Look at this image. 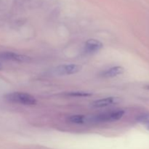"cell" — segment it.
<instances>
[{
	"label": "cell",
	"instance_id": "obj_1",
	"mask_svg": "<svg viewBox=\"0 0 149 149\" xmlns=\"http://www.w3.org/2000/svg\"><path fill=\"white\" fill-rule=\"evenodd\" d=\"M4 97L10 103H19L26 106H33L37 103V100L33 95L22 92H13L8 93Z\"/></svg>",
	"mask_w": 149,
	"mask_h": 149
},
{
	"label": "cell",
	"instance_id": "obj_2",
	"mask_svg": "<svg viewBox=\"0 0 149 149\" xmlns=\"http://www.w3.org/2000/svg\"><path fill=\"white\" fill-rule=\"evenodd\" d=\"M124 114H125V111L123 110L113 111L95 115L92 116L89 119L95 122H113L122 119Z\"/></svg>",
	"mask_w": 149,
	"mask_h": 149
},
{
	"label": "cell",
	"instance_id": "obj_3",
	"mask_svg": "<svg viewBox=\"0 0 149 149\" xmlns=\"http://www.w3.org/2000/svg\"><path fill=\"white\" fill-rule=\"evenodd\" d=\"M81 70V66L77 64H64L57 66L54 70L55 74L59 76L71 75L77 74Z\"/></svg>",
	"mask_w": 149,
	"mask_h": 149
},
{
	"label": "cell",
	"instance_id": "obj_4",
	"mask_svg": "<svg viewBox=\"0 0 149 149\" xmlns=\"http://www.w3.org/2000/svg\"><path fill=\"white\" fill-rule=\"evenodd\" d=\"M0 59L15 62H29L31 58L26 55H20L13 52H0Z\"/></svg>",
	"mask_w": 149,
	"mask_h": 149
},
{
	"label": "cell",
	"instance_id": "obj_5",
	"mask_svg": "<svg viewBox=\"0 0 149 149\" xmlns=\"http://www.w3.org/2000/svg\"><path fill=\"white\" fill-rule=\"evenodd\" d=\"M103 45L101 42L97 39H90L85 42L84 51L86 53L94 54L99 52L103 48Z\"/></svg>",
	"mask_w": 149,
	"mask_h": 149
},
{
	"label": "cell",
	"instance_id": "obj_6",
	"mask_svg": "<svg viewBox=\"0 0 149 149\" xmlns=\"http://www.w3.org/2000/svg\"><path fill=\"white\" fill-rule=\"evenodd\" d=\"M120 101L118 97H109L106 98L100 99V100H95L92 103V106L95 108H103L107 106H111V105L117 104Z\"/></svg>",
	"mask_w": 149,
	"mask_h": 149
},
{
	"label": "cell",
	"instance_id": "obj_7",
	"mask_svg": "<svg viewBox=\"0 0 149 149\" xmlns=\"http://www.w3.org/2000/svg\"><path fill=\"white\" fill-rule=\"evenodd\" d=\"M125 72V68L122 66H114L112 68L106 69L103 71L100 74L101 77H106V78H111V77H117V76L121 75Z\"/></svg>",
	"mask_w": 149,
	"mask_h": 149
},
{
	"label": "cell",
	"instance_id": "obj_8",
	"mask_svg": "<svg viewBox=\"0 0 149 149\" xmlns=\"http://www.w3.org/2000/svg\"><path fill=\"white\" fill-rule=\"evenodd\" d=\"M87 117L84 115H72L68 118V121L73 124H84L87 122Z\"/></svg>",
	"mask_w": 149,
	"mask_h": 149
},
{
	"label": "cell",
	"instance_id": "obj_9",
	"mask_svg": "<svg viewBox=\"0 0 149 149\" xmlns=\"http://www.w3.org/2000/svg\"><path fill=\"white\" fill-rule=\"evenodd\" d=\"M138 122L144 126L146 129H147L149 131V113H144L140 115L137 119Z\"/></svg>",
	"mask_w": 149,
	"mask_h": 149
},
{
	"label": "cell",
	"instance_id": "obj_10",
	"mask_svg": "<svg viewBox=\"0 0 149 149\" xmlns=\"http://www.w3.org/2000/svg\"><path fill=\"white\" fill-rule=\"evenodd\" d=\"M68 96H71V97H90V96L93 95L91 93L89 92H84V91H73V92H68L66 93Z\"/></svg>",
	"mask_w": 149,
	"mask_h": 149
},
{
	"label": "cell",
	"instance_id": "obj_11",
	"mask_svg": "<svg viewBox=\"0 0 149 149\" xmlns=\"http://www.w3.org/2000/svg\"><path fill=\"white\" fill-rule=\"evenodd\" d=\"M146 89H147V90H149V85L146 86Z\"/></svg>",
	"mask_w": 149,
	"mask_h": 149
},
{
	"label": "cell",
	"instance_id": "obj_12",
	"mask_svg": "<svg viewBox=\"0 0 149 149\" xmlns=\"http://www.w3.org/2000/svg\"><path fill=\"white\" fill-rule=\"evenodd\" d=\"M1 64H0V68H1Z\"/></svg>",
	"mask_w": 149,
	"mask_h": 149
}]
</instances>
